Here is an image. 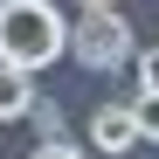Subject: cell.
<instances>
[{"label": "cell", "mask_w": 159, "mask_h": 159, "mask_svg": "<svg viewBox=\"0 0 159 159\" xmlns=\"http://www.w3.org/2000/svg\"><path fill=\"white\" fill-rule=\"evenodd\" d=\"M69 56V21L56 0H0V62L48 69Z\"/></svg>", "instance_id": "cell-1"}, {"label": "cell", "mask_w": 159, "mask_h": 159, "mask_svg": "<svg viewBox=\"0 0 159 159\" xmlns=\"http://www.w3.org/2000/svg\"><path fill=\"white\" fill-rule=\"evenodd\" d=\"M69 56L83 62V69H97V76L125 69L131 56H139V42H131V21H125L118 7H83V14L69 21Z\"/></svg>", "instance_id": "cell-2"}, {"label": "cell", "mask_w": 159, "mask_h": 159, "mask_svg": "<svg viewBox=\"0 0 159 159\" xmlns=\"http://www.w3.org/2000/svg\"><path fill=\"white\" fill-rule=\"evenodd\" d=\"M131 145H139V118H131V97L97 104V111H90V152H111V159H125Z\"/></svg>", "instance_id": "cell-3"}, {"label": "cell", "mask_w": 159, "mask_h": 159, "mask_svg": "<svg viewBox=\"0 0 159 159\" xmlns=\"http://www.w3.org/2000/svg\"><path fill=\"white\" fill-rule=\"evenodd\" d=\"M28 104H35V69L0 62V118H28Z\"/></svg>", "instance_id": "cell-4"}, {"label": "cell", "mask_w": 159, "mask_h": 159, "mask_svg": "<svg viewBox=\"0 0 159 159\" xmlns=\"http://www.w3.org/2000/svg\"><path fill=\"white\" fill-rule=\"evenodd\" d=\"M28 118H35V131H42V139H69V125H62V104L35 97V104H28Z\"/></svg>", "instance_id": "cell-5"}, {"label": "cell", "mask_w": 159, "mask_h": 159, "mask_svg": "<svg viewBox=\"0 0 159 159\" xmlns=\"http://www.w3.org/2000/svg\"><path fill=\"white\" fill-rule=\"evenodd\" d=\"M131 118H139V139L159 145V90H139V97H131Z\"/></svg>", "instance_id": "cell-6"}, {"label": "cell", "mask_w": 159, "mask_h": 159, "mask_svg": "<svg viewBox=\"0 0 159 159\" xmlns=\"http://www.w3.org/2000/svg\"><path fill=\"white\" fill-rule=\"evenodd\" d=\"M131 69H139V90H159V42L139 48V56H131Z\"/></svg>", "instance_id": "cell-7"}, {"label": "cell", "mask_w": 159, "mask_h": 159, "mask_svg": "<svg viewBox=\"0 0 159 159\" xmlns=\"http://www.w3.org/2000/svg\"><path fill=\"white\" fill-rule=\"evenodd\" d=\"M28 159H90V152H83V145H69V139H42Z\"/></svg>", "instance_id": "cell-8"}, {"label": "cell", "mask_w": 159, "mask_h": 159, "mask_svg": "<svg viewBox=\"0 0 159 159\" xmlns=\"http://www.w3.org/2000/svg\"><path fill=\"white\" fill-rule=\"evenodd\" d=\"M76 7H118V0H76Z\"/></svg>", "instance_id": "cell-9"}, {"label": "cell", "mask_w": 159, "mask_h": 159, "mask_svg": "<svg viewBox=\"0 0 159 159\" xmlns=\"http://www.w3.org/2000/svg\"><path fill=\"white\" fill-rule=\"evenodd\" d=\"M125 159H131V152H125Z\"/></svg>", "instance_id": "cell-10"}]
</instances>
